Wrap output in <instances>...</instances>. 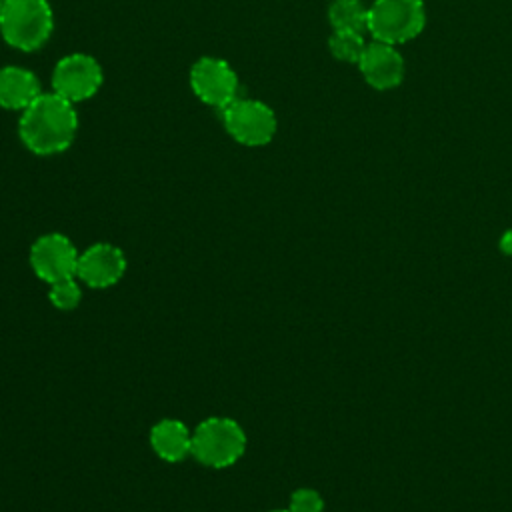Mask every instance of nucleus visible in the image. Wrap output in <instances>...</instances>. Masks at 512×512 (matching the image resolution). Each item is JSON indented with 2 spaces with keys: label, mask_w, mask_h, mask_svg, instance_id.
<instances>
[{
  "label": "nucleus",
  "mask_w": 512,
  "mask_h": 512,
  "mask_svg": "<svg viewBox=\"0 0 512 512\" xmlns=\"http://www.w3.org/2000/svg\"><path fill=\"white\" fill-rule=\"evenodd\" d=\"M76 130L78 114L74 104L56 92L40 94L26 110H22L18 122L22 144L38 156L64 152L74 142Z\"/></svg>",
  "instance_id": "1"
},
{
  "label": "nucleus",
  "mask_w": 512,
  "mask_h": 512,
  "mask_svg": "<svg viewBox=\"0 0 512 512\" xmlns=\"http://www.w3.org/2000/svg\"><path fill=\"white\" fill-rule=\"evenodd\" d=\"M54 18L48 0H6L0 12L2 38L22 52L38 50L52 34Z\"/></svg>",
  "instance_id": "2"
},
{
  "label": "nucleus",
  "mask_w": 512,
  "mask_h": 512,
  "mask_svg": "<svg viewBox=\"0 0 512 512\" xmlns=\"http://www.w3.org/2000/svg\"><path fill=\"white\" fill-rule=\"evenodd\" d=\"M246 450L242 426L226 416L202 420L192 432V456L208 468H228Z\"/></svg>",
  "instance_id": "3"
},
{
  "label": "nucleus",
  "mask_w": 512,
  "mask_h": 512,
  "mask_svg": "<svg viewBox=\"0 0 512 512\" xmlns=\"http://www.w3.org/2000/svg\"><path fill=\"white\" fill-rule=\"evenodd\" d=\"M426 24L422 0H374L368 6L366 30L384 44H404L416 38Z\"/></svg>",
  "instance_id": "4"
},
{
  "label": "nucleus",
  "mask_w": 512,
  "mask_h": 512,
  "mask_svg": "<svg viewBox=\"0 0 512 512\" xmlns=\"http://www.w3.org/2000/svg\"><path fill=\"white\" fill-rule=\"evenodd\" d=\"M226 132L244 146H264L276 134L274 110L252 98H236L222 110Z\"/></svg>",
  "instance_id": "5"
},
{
  "label": "nucleus",
  "mask_w": 512,
  "mask_h": 512,
  "mask_svg": "<svg viewBox=\"0 0 512 512\" xmlns=\"http://www.w3.org/2000/svg\"><path fill=\"white\" fill-rule=\"evenodd\" d=\"M104 74L96 58L76 52L58 60L52 72V88L58 96L76 104L92 98L102 86Z\"/></svg>",
  "instance_id": "6"
},
{
  "label": "nucleus",
  "mask_w": 512,
  "mask_h": 512,
  "mask_svg": "<svg viewBox=\"0 0 512 512\" xmlns=\"http://www.w3.org/2000/svg\"><path fill=\"white\" fill-rule=\"evenodd\" d=\"M78 258L80 252L76 250L72 240L58 232L44 234L36 238L30 246V266L34 274L48 284L76 278Z\"/></svg>",
  "instance_id": "7"
},
{
  "label": "nucleus",
  "mask_w": 512,
  "mask_h": 512,
  "mask_svg": "<svg viewBox=\"0 0 512 512\" xmlns=\"http://www.w3.org/2000/svg\"><path fill=\"white\" fill-rule=\"evenodd\" d=\"M190 86L208 106L224 110L238 98V76L222 58L202 56L192 64Z\"/></svg>",
  "instance_id": "8"
},
{
  "label": "nucleus",
  "mask_w": 512,
  "mask_h": 512,
  "mask_svg": "<svg viewBox=\"0 0 512 512\" xmlns=\"http://www.w3.org/2000/svg\"><path fill=\"white\" fill-rule=\"evenodd\" d=\"M126 272L124 252L108 242H96L80 252L76 276L90 288L114 286Z\"/></svg>",
  "instance_id": "9"
},
{
  "label": "nucleus",
  "mask_w": 512,
  "mask_h": 512,
  "mask_svg": "<svg viewBox=\"0 0 512 512\" xmlns=\"http://www.w3.org/2000/svg\"><path fill=\"white\" fill-rule=\"evenodd\" d=\"M364 80L376 90H390L404 78V58L392 46L384 42H370L358 62Z\"/></svg>",
  "instance_id": "10"
},
{
  "label": "nucleus",
  "mask_w": 512,
  "mask_h": 512,
  "mask_svg": "<svg viewBox=\"0 0 512 512\" xmlns=\"http://www.w3.org/2000/svg\"><path fill=\"white\" fill-rule=\"evenodd\" d=\"M40 82L34 72L20 66L0 68V106L26 110L40 96Z\"/></svg>",
  "instance_id": "11"
},
{
  "label": "nucleus",
  "mask_w": 512,
  "mask_h": 512,
  "mask_svg": "<svg viewBox=\"0 0 512 512\" xmlns=\"http://www.w3.org/2000/svg\"><path fill=\"white\" fill-rule=\"evenodd\" d=\"M150 446L158 458L180 462L192 454V432L176 418L160 420L150 432Z\"/></svg>",
  "instance_id": "12"
},
{
  "label": "nucleus",
  "mask_w": 512,
  "mask_h": 512,
  "mask_svg": "<svg viewBox=\"0 0 512 512\" xmlns=\"http://www.w3.org/2000/svg\"><path fill=\"white\" fill-rule=\"evenodd\" d=\"M328 20L334 30L364 32L368 8L362 4V0H334L328 8Z\"/></svg>",
  "instance_id": "13"
},
{
  "label": "nucleus",
  "mask_w": 512,
  "mask_h": 512,
  "mask_svg": "<svg viewBox=\"0 0 512 512\" xmlns=\"http://www.w3.org/2000/svg\"><path fill=\"white\" fill-rule=\"evenodd\" d=\"M366 42L362 32H352V30H334L332 36L328 38V48L332 52L334 58L342 60V62H360L364 50H366Z\"/></svg>",
  "instance_id": "14"
},
{
  "label": "nucleus",
  "mask_w": 512,
  "mask_h": 512,
  "mask_svg": "<svg viewBox=\"0 0 512 512\" xmlns=\"http://www.w3.org/2000/svg\"><path fill=\"white\" fill-rule=\"evenodd\" d=\"M48 298H50L54 308L68 312V310H74L80 304L82 290H80V286L74 278H66V280H58V282L50 284Z\"/></svg>",
  "instance_id": "15"
},
{
  "label": "nucleus",
  "mask_w": 512,
  "mask_h": 512,
  "mask_svg": "<svg viewBox=\"0 0 512 512\" xmlns=\"http://www.w3.org/2000/svg\"><path fill=\"white\" fill-rule=\"evenodd\" d=\"M322 508H324V500L312 488H300L292 492L290 504H288L290 512H322Z\"/></svg>",
  "instance_id": "16"
},
{
  "label": "nucleus",
  "mask_w": 512,
  "mask_h": 512,
  "mask_svg": "<svg viewBox=\"0 0 512 512\" xmlns=\"http://www.w3.org/2000/svg\"><path fill=\"white\" fill-rule=\"evenodd\" d=\"M500 248L504 254H512V230L504 232V236L500 238Z\"/></svg>",
  "instance_id": "17"
},
{
  "label": "nucleus",
  "mask_w": 512,
  "mask_h": 512,
  "mask_svg": "<svg viewBox=\"0 0 512 512\" xmlns=\"http://www.w3.org/2000/svg\"><path fill=\"white\" fill-rule=\"evenodd\" d=\"M4 4H6V0H0V12H2V8H4Z\"/></svg>",
  "instance_id": "18"
},
{
  "label": "nucleus",
  "mask_w": 512,
  "mask_h": 512,
  "mask_svg": "<svg viewBox=\"0 0 512 512\" xmlns=\"http://www.w3.org/2000/svg\"><path fill=\"white\" fill-rule=\"evenodd\" d=\"M272 512H290V510H272Z\"/></svg>",
  "instance_id": "19"
}]
</instances>
